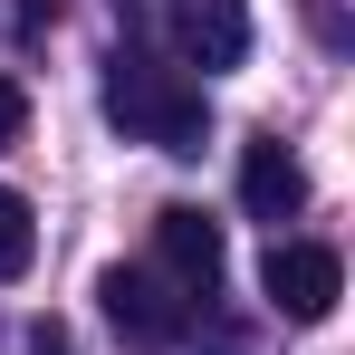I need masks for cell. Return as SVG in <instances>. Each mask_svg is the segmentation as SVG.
<instances>
[{
  "label": "cell",
  "mask_w": 355,
  "mask_h": 355,
  "mask_svg": "<svg viewBox=\"0 0 355 355\" xmlns=\"http://www.w3.org/2000/svg\"><path fill=\"white\" fill-rule=\"evenodd\" d=\"M106 125L125 144H154V154H202L211 135V96L192 67H164L144 49H116L106 58Z\"/></svg>",
  "instance_id": "obj_1"
},
{
  "label": "cell",
  "mask_w": 355,
  "mask_h": 355,
  "mask_svg": "<svg viewBox=\"0 0 355 355\" xmlns=\"http://www.w3.org/2000/svg\"><path fill=\"white\" fill-rule=\"evenodd\" d=\"M96 297H106L116 336H125V346H144V355H164V346L192 336V288H173L164 269H106Z\"/></svg>",
  "instance_id": "obj_2"
},
{
  "label": "cell",
  "mask_w": 355,
  "mask_h": 355,
  "mask_svg": "<svg viewBox=\"0 0 355 355\" xmlns=\"http://www.w3.org/2000/svg\"><path fill=\"white\" fill-rule=\"evenodd\" d=\"M259 288H269V307H279L288 327H317V317H336V297H346V259H336L327 240H269Z\"/></svg>",
  "instance_id": "obj_3"
},
{
  "label": "cell",
  "mask_w": 355,
  "mask_h": 355,
  "mask_svg": "<svg viewBox=\"0 0 355 355\" xmlns=\"http://www.w3.org/2000/svg\"><path fill=\"white\" fill-rule=\"evenodd\" d=\"M154 259H164V279H173V288L211 297L231 250H221V221H211V211H192V202H164V211H154Z\"/></svg>",
  "instance_id": "obj_4"
},
{
  "label": "cell",
  "mask_w": 355,
  "mask_h": 355,
  "mask_svg": "<svg viewBox=\"0 0 355 355\" xmlns=\"http://www.w3.org/2000/svg\"><path fill=\"white\" fill-rule=\"evenodd\" d=\"M173 49L202 77H231L250 58V0H173Z\"/></svg>",
  "instance_id": "obj_5"
},
{
  "label": "cell",
  "mask_w": 355,
  "mask_h": 355,
  "mask_svg": "<svg viewBox=\"0 0 355 355\" xmlns=\"http://www.w3.org/2000/svg\"><path fill=\"white\" fill-rule=\"evenodd\" d=\"M240 202H250V221H288L307 202V173H297V154L279 135H250L240 144Z\"/></svg>",
  "instance_id": "obj_6"
},
{
  "label": "cell",
  "mask_w": 355,
  "mask_h": 355,
  "mask_svg": "<svg viewBox=\"0 0 355 355\" xmlns=\"http://www.w3.org/2000/svg\"><path fill=\"white\" fill-rule=\"evenodd\" d=\"M29 259H39V221H29V192H10V182H0V279H29Z\"/></svg>",
  "instance_id": "obj_7"
},
{
  "label": "cell",
  "mask_w": 355,
  "mask_h": 355,
  "mask_svg": "<svg viewBox=\"0 0 355 355\" xmlns=\"http://www.w3.org/2000/svg\"><path fill=\"white\" fill-rule=\"evenodd\" d=\"M19 125H29V87L0 77V144H19Z\"/></svg>",
  "instance_id": "obj_8"
},
{
  "label": "cell",
  "mask_w": 355,
  "mask_h": 355,
  "mask_svg": "<svg viewBox=\"0 0 355 355\" xmlns=\"http://www.w3.org/2000/svg\"><path fill=\"white\" fill-rule=\"evenodd\" d=\"M29 355H67V327H58V317H39V327H29Z\"/></svg>",
  "instance_id": "obj_9"
},
{
  "label": "cell",
  "mask_w": 355,
  "mask_h": 355,
  "mask_svg": "<svg viewBox=\"0 0 355 355\" xmlns=\"http://www.w3.org/2000/svg\"><path fill=\"white\" fill-rule=\"evenodd\" d=\"M10 10H19V29H49L58 19V0H10Z\"/></svg>",
  "instance_id": "obj_10"
}]
</instances>
